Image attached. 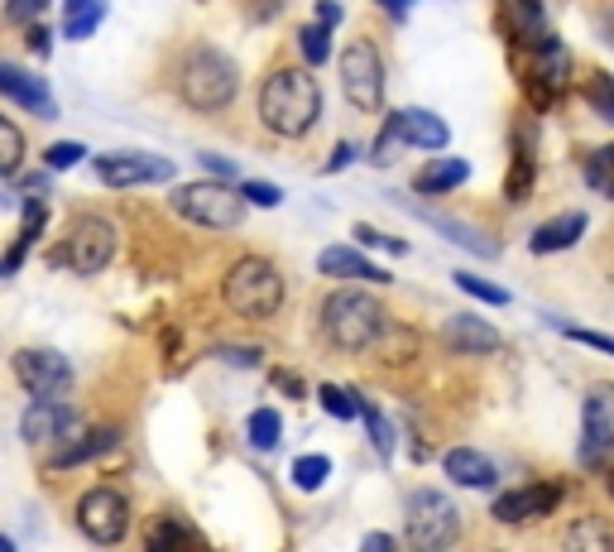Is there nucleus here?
Masks as SVG:
<instances>
[{
  "instance_id": "1",
  "label": "nucleus",
  "mask_w": 614,
  "mask_h": 552,
  "mask_svg": "<svg viewBox=\"0 0 614 552\" xmlns=\"http://www.w3.org/2000/svg\"><path fill=\"white\" fill-rule=\"evenodd\" d=\"M321 115V86L303 68H279L259 82V121L284 140H303Z\"/></svg>"
},
{
  "instance_id": "2",
  "label": "nucleus",
  "mask_w": 614,
  "mask_h": 552,
  "mask_svg": "<svg viewBox=\"0 0 614 552\" xmlns=\"http://www.w3.org/2000/svg\"><path fill=\"white\" fill-rule=\"evenodd\" d=\"M173 86H178V101L193 111H226L241 92V68L231 63L222 49L212 43H197V49L183 53L178 72H173Z\"/></svg>"
},
{
  "instance_id": "3",
  "label": "nucleus",
  "mask_w": 614,
  "mask_h": 552,
  "mask_svg": "<svg viewBox=\"0 0 614 552\" xmlns=\"http://www.w3.org/2000/svg\"><path fill=\"white\" fill-rule=\"evenodd\" d=\"M321 337H327L336 351L360 356L389 337V317L379 308V298L356 294V288H336V294L321 303Z\"/></svg>"
},
{
  "instance_id": "4",
  "label": "nucleus",
  "mask_w": 614,
  "mask_h": 552,
  "mask_svg": "<svg viewBox=\"0 0 614 552\" xmlns=\"http://www.w3.org/2000/svg\"><path fill=\"white\" fill-rule=\"evenodd\" d=\"M222 298L231 303V313L241 317H274L284 308V274L279 265H269V259H236L222 284Z\"/></svg>"
},
{
  "instance_id": "5",
  "label": "nucleus",
  "mask_w": 614,
  "mask_h": 552,
  "mask_svg": "<svg viewBox=\"0 0 614 552\" xmlns=\"http://www.w3.org/2000/svg\"><path fill=\"white\" fill-rule=\"evenodd\" d=\"M245 202L250 197L231 193L222 183H183V187H173L168 207H173V216H183V222H193V226L231 231V226L245 222Z\"/></svg>"
},
{
  "instance_id": "6",
  "label": "nucleus",
  "mask_w": 614,
  "mask_h": 552,
  "mask_svg": "<svg viewBox=\"0 0 614 552\" xmlns=\"http://www.w3.org/2000/svg\"><path fill=\"white\" fill-rule=\"evenodd\" d=\"M403 510H408L403 524H408V543L413 548L437 552V548H451L461 539V510L442 495V490H413Z\"/></svg>"
},
{
  "instance_id": "7",
  "label": "nucleus",
  "mask_w": 614,
  "mask_h": 552,
  "mask_svg": "<svg viewBox=\"0 0 614 552\" xmlns=\"http://www.w3.org/2000/svg\"><path fill=\"white\" fill-rule=\"evenodd\" d=\"M115 226L101 222V216H78L63 236V251H58V265H68L72 274H101L115 259Z\"/></svg>"
},
{
  "instance_id": "8",
  "label": "nucleus",
  "mask_w": 614,
  "mask_h": 552,
  "mask_svg": "<svg viewBox=\"0 0 614 552\" xmlns=\"http://www.w3.org/2000/svg\"><path fill=\"white\" fill-rule=\"evenodd\" d=\"M341 86H346V101L356 111H379V106H385V58H379V49L370 39L346 43Z\"/></svg>"
},
{
  "instance_id": "9",
  "label": "nucleus",
  "mask_w": 614,
  "mask_h": 552,
  "mask_svg": "<svg viewBox=\"0 0 614 552\" xmlns=\"http://www.w3.org/2000/svg\"><path fill=\"white\" fill-rule=\"evenodd\" d=\"M78 529L92 543H121L130 533V500L111 485H96L78 500Z\"/></svg>"
},
{
  "instance_id": "10",
  "label": "nucleus",
  "mask_w": 614,
  "mask_h": 552,
  "mask_svg": "<svg viewBox=\"0 0 614 552\" xmlns=\"http://www.w3.org/2000/svg\"><path fill=\"white\" fill-rule=\"evenodd\" d=\"M614 457V385H591L581 403V461L601 467Z\"/></svg>"
},
{
  "instance_id": "11",
  "label": "nucleus",
  "mask_w": 614,
  "mask_h": 552,
  "mask_svg": "<svg viewBox=\"0 0 614 552\" xmlns=\"http://www.w3.org/2000/svg\"><path fill=\"white\" fill-rule=\"evenodd\" d=\"M14 380L29 395H68L72 366H68V356L49 351V346H24V351H14Z\"/></svg>"
},
{
  "instance_id": "12",
  "label": "nucleus",
  "mask_w": 614,
  "mask_h": 552,
  "mask_svg": "<svg viewBox=\"0 0 614 552\" xmlns=\"http://www.w3.org/2000/svg\"><path fill=\"white\" fill-rule=\"evenodd\" d=\"M72 428H78V409L53 395H34V403H29L20 418V438L29 447H53V442H63Z\"/></svg>"
},
{
  "instance_id": "13",
  "label": "nucleus",
  "mask_w": 614,
  "mask_h": 552,
  "mask_svg": "<svg viewBox=\"0 0 614 552\" xmlns=\"http://www.w3.org/2000/svg\"><path fill=\"white\" fill-rule=\"evenodd\" d=\"M96 178L106 187H140V183H168L173 164L164 154H101Z\"/></svg>"
},
{
  "instance_id": "14",
  "label": "nucleus",
  "mask_w": 614,
  "mask_h": 552,
  "mask_svg": "<svg viewBox=\"0 0 614 552\" xmlns=\"http://www.w3.org/2000/svg\"><path fill=\"white\" fill-rule=\"evenodd\" d=\"M562 504V490L557 485H523V490H504L500 500H494V519L500 524H529V519H543Z\"/></svg>"
},
{
  "instance_id": "15",
  "label": "nucleus",
  "mask_w": 614,
  "mask_h": 552,
  "mask_svg": "<svg viewBox=\"0 0 614 552\" xmlns=\"http://www.w3.org/2000/svg\"><path fill=\"white\" fill-rule=\"evenodd\" d=\"M500 24L514 49H538L548 39V10L543 0H500Z\"/></svg>"
},
{
  "instance_id": "16",
  "label": "nucleus",
  "mask_w": 614,
  "mask_h": 552,
  "mask_svg": "<svg viewBox=\"0 0 614 552\" xmlns=\"http://www.w3.org/2000/svg\"><path fill=\"white\" fill-rule=\"evenodd\" d=\"M566 82H572V58H566V49L557 39H543L533 49V78H529L533 96L543 92V101H552V96L566 92Z\"/></svg>"
},
{
  "instance_id": "17",
  "label": "nucleus",
  "mask_w": 614,
  "mask_h": 552,
  "mask_svg": "<svg viewBox=\"0 0 614 552\" xmlns=\"http://www.w3.org/2000/svg\"><path fill=\"white\" fill-rule=\"evenodd\" d=\"M447 346L451 351H461V356H490V351H500V331H494L490 323H480L475 313H457V317H447Z\"/></svg>"
},
{
  "instance_id": "18",
  "label": "nucleus",
  "mask_w": 614,
  "mask_h": 552,
  "mask_svg": "<svg viewBox=\"0 0 614 552\" xmlns=\"http://www.w3.org/2000/svg\"><path fill=\"white\" fill-rule=\"evenodd\" d=\"M389 125L399 130V135L408 140V150H442V144L451 140V130L442 115H432V111H393L389 115Z\"/></svg>"
},
{
  "instance_id": "19",
  "label": "nucleus",
  "mask_w": 614,
  "mask_h": 552,
  "mask_svg": "<svg viewBox=\"0 0 614 552\" xmlns=\"http://www.w3.org/2000/svg\"><path fill=\"white\" fill-rule=\"evenodd\" d=\"M317 269L327 274V279H365V284H393L385 269L370 265L365 255L356 251H346V245H327V251L317 255Z\"/></svg>"
},
{
  "instance_id": "20",
  "label": "nucleus",
  "mask_w": 614,
  "mask_h": 552,
  "mask_svg": "<svg viewBox=\"0 0 614 552\" xmlns=\"http://www.w3.org/2000/svg\"><path fill=\"white\" fill-rule=\"evenodd\" d=\"M0 86H6L10 101H20V106H29V111H39L43 121H53V115H58L53 96H49V82H43V78H29L24 68L6 63V68H0Z\"/></svg>"
},
{
  "instance_id": "21",
  "label": "nucleus",
  "mask_w": 614,
  "mask_h": 552,
  "mask_svg": "<svg viewBox=\"0 0 614 552\" xmlns=\"http://www.w3.org/2000/svg\"><path fill=\"white\" fill-rule=\"evenodd\" d=\"M442 467H447L451 481H457V485H471V490H490L494 481H500L494 461H490V457H480L475 447H451V452L442 457Z\"/></svg>"
},
{
  "instance_id": "22",
  "label": "nucleus",
  "mask_w": 614,
  "mask_h": 552,
  "mask_svg": "<svg viewBox=\"0 0 614 552\" xmlns=\"http://www.w3.org/2000/svg\"><path fill=\"white\" fill-rule=\"evenodd\" d=\"M586 236V212H562L543 222L533 231V255H557V251H572V245Z\"/></svg>"
},
{
  "instance_id": "23",
  "label": "nucleus",
  "mask_w": 614,
  "mask_h": 552,
  "mask_svg": "<svg viewBox=\"0 0 614 552\" xmlns=\"http://www.w3.org/2000/svg\"><path fill=\"white\" fill-rule=\"evenodd\" d=\"M121 442L111 428H96V432H86V438H72L68 447H58V452L49 457V471H68V467H82V461H92L101 452H111V447Z\"/></svg>"
},
{
  "instance_id": "24",
  "label": "nucleus",
  "mask_w": 614,
  "mask_h": 552,
  "mask_svg": "<svg viewBox=\"0 0 614 552\" xmlns=\"http://www.w3.org/2000/svg\"><path fill=\"white\" fill-rule=\"evenodd\" d=\"M418 216H428V222H432L437 231H442L447 241L465 245V251H471V255H480V259H494V255H500V251H494V245H490V236H480L475 226H465V222H451V216H442V212H428V207H418Z\"/></svg>"
},
{
  "instance_id": "25",
  "label": "nucleus",
  "mask_w": 614,
  "mask_h": 552,
  "mask_svg": "<svg viewBox=\"0 0 614 552\" xmlns=\"http://www.w3.org/2000/svg\"><path fill=\"white\" fill-rule=\"evenodd\" d=\"M465 178H471V164L465 159H437V164H428L418 173V193H451V187H461Z\"/></svg>"
},
{
  "instance_id": "26",
  "label": "nucleus",
  "mask_w": 614,
  "mask_h": 552,
  "mask_svg": "<svg viewBox=\"0 0 614 552\" xmlns=\"http://www.w3.org/2000/svg\"><path fill=\"white\" fill-rule=\"evenodd\" d=\"M101 20H106V0H68L63 6V34L68 39H92Z\"/></svg>"
},
{
  "instance_id": "27",
  "label": "nucleus",
  "mask_w": 614,
  "mask_h": 552,
  "mask_svg": "<svg viewBox=\"0 0 614 552\" xmlns=\"http://www.w3.org/2000/svg\"><path fill=\"white\" fill-rule=\"evenodd\" d=\"M43 222H49V212H43L39 202H29V207H24V226H20V236H14L10 255H6V274H14V269H20V259H24V251H29V245H34V236L43 231Z\"/></svg>"
},
{
  "instance_id": "28",
  "label": "nucleus",
  "mask_w": 614,
  "mask_h": 552,
  "mask_svg": "<svg viewBox=\"0 0 614 552\" xmlns=\"http://www.w3.org/2000/svg\"><path fill=\"white\" fill-rule=\"evenodd\" d=\"M245 432H250V447H259V452H274V447L284 442V418L274 409H255L250 423H245Z\"/></svg>"
},
{
  "instance_id": "29",
  "label": "nucleus",
  "mask_w": 614,
  "mask_h": 552,
  "mask_svg": "<svg viewBox=\"0 0 614 552\" xmlns=\"http://www.w3.org/2000/svg\"><path fill=\"white\" fill-rule=\"evenodd\" d=\"M317 399H321V409H327L331 418H365V399L356 395V389H341V385H321L317 389Z\"/></svg>"
},
{
  "instance_id": "30",
  "label": "nucleus",
  "mask_w": 614,
  "mask_h": 552,
  "mask_svg": "<svg viewBox=\"0 0 614 552\" xmlns=\"http://www.w3.org/2000/svg\"><path fill=\"white\" fill-rule=\"evenodd\" d=\"M187 543H202L193 529L178 524V519H164V524L150 529V552H164V548H187Z\"/></svg>"
},
{
  "instance_id": "31",
  "label": "nucleus",
  "mask_w": 614,
  "mask_h": 552,
  "mask_svg": "<svg viewBox=\"0 0 614 552\" xmlns=\"http://www.w3.org/2000/svg\"><path fill=\"white\" fill-rule=\"evenodd\" d=\"M327 471H331V457H321V452L298 457V461H294V485H298V490H321Z\"/></svg>"
},
{
  "instance_id": "32",
  "label": "nucleus",
  "mask_w": 614,
  "mask_h": 552,
  "mask_svg": "<svg viewBox=\"0 0 614 552\" xmlns=\"http://www.w3.org/2000/svg\"><path fill=\"white\" fill-rule=\"evenodd\" d=\"M533 154H529V144L523 140H514V178H509V197L514 202H523L529 197V187H533Z\"/></svg>"
},
{
  "instance_id": "33",
  "label": "nucleus",
  "mask_w": 614,
  "mask_h": 552,
  "mask_svg": "<svg viewBox=\"0 0 614 552\" xmlns=\"http://www.w3.org/2000/svg\"><path fill=\"white\" fill-rule=\"evenodd\" d=\"M586 101L595 106L601 121L614 125V78H605V72H591V78H586Z\"/></svg>"
},
{
  "instance_id": "34",
  "label": "nucleus",
  "mask_w": 614,
  "mask_h": 552,
  "mask_svg": "<svg viewBox=\"0 0 614 552\" xmlns=\"http://www.w3.org/2000/svg\"><path fill=\"white\" fill-rule=\"evenodd\" d=\"M298 43H303V58H307L313 68H317V63H327V58H331V24H321V20H317V24H307Z\"/></svg>"
},
{
  "instance_id": "35",
  "label": "nucleus",
  "mask_w": 614,
  "mask_h": 552,
  "mask_svg": "<svg viewBox=\"0 0 614 552\" xmlns=\"http://www.w3.org/2000/svg\"><path fill=\"white\" fill-rule=\"evenodd\" d=\"M20 154H24L20 125H14V121H0V168H6V178H14V173H20Z\"/></svg>"
},
{
  "instance_id": "36",
  "label": "nucleus",
  "mask_w": 614,
  "mask_h": 552,
  "mask_svg": "<svg viewBox=\"0 0 614 552\" xmlns=\"http://www.w3.org/2000/svg\"><path fill=\"white\" fill-rule=\"evenodd\" d=\"M451 284H461L471 298H480V303H494V308H504V303H509V294H504V288H500V284H490V279H480V274H461V269H457V279H451Z\"/></svg>"
},
{
  "instance_id": "37",
  "label": "nucleus",
  "mask_w": 614,
  "mask_h": 552,
  "mask_svg": "<svg viewBox=\"0 0 614 552\" xmlns=\"http://www.w3.org/2000/svg\"><path fill=\"white\" fill-rule=\"evenodd\" d=\"M566 543H572V548H610L614 533H610L605 524H595V519H586V524H572V529H566Z\"/></svg>"
},
{
  "instance_id": "38",
  "label": "nucleus",
  "mask_w": 614,
  "mask_h": 552,
  "mask_svg": "<svg viewBox=\"0 0 614 552\" xmlns=\"http://www.w3.org/2000/svg\"><path fill=\"white\" fill-rule=\"evenodd\" d=\"M586 178H591V187H601V193L614 197V144H610V150H595V154H591Z\"/></svg>"
},
{
  "instance_id": "39",
  "label": "nucleus",
  "mask_w": 614,
  "mask_h": 552,
  "mask_svg": "<svg viewBox=\"0 0 614 552\" xmlns=\"http://www.w3.org/2000/svg\"><path fill=\"white\" fill-rule=\"evenodd\" d=\"M365 423H370V442H375V452L379 457H389L393 452V428H389V418L375 409V403H365Z\"/></svg>"
},
{
  "instance_id": "40",
  "label": "nucleus",
  "mask_w": 614,
  "mask_h": 552,
  "mask_svg": "<svg viewBox=\"0 0 614 552\" xmlns=\"http://www.w3.org/2000/svg\"><path fill=\"white\" fill-rule=\"evenodd\" d=\"M552 327L562 331V337H572V341H581V346H595V351H605V356H614V337H601V331H586V327H572V323H557L552 317Z\"/></svg>"
},
{
  "instance_id": "41",
  "label": "nucleus",
  "mask_w": 614,
  "mask_h": 552,
  "mask_svg": "<svg viewBox=\"0 0 614 552\" xmlns=\"http://www.w3.org/2000/svg\"><path fill=\"white\" fill-rule=\"evenodd\" d=\"M43 6H49V0H6V20L14 29H29L43 14Z\"/></svg>"
},
{
  "instance_id": "42",
  "label": "nucleus",
  "mask_w": 614,
  "mask_h": 552,
  "mask_svg": "<svg viewBox=\"0 0 614 552\" xmlns=\"http://www.w3.org/2000/svg\"><path fill=\"white\" fill-rule=\"evenodd\" d=\"M241 193L255 202V207H279L284 202V187H274V183H241Z\"/></svg>"
},
{
  "instance_id": "43",
  "label": "nucleus",
  "mask_w": 614,
  "mask_h": 552,
  "mask_svg": "<svg viewBox=\"0 0 614 552\" xmlns=\"http://www.w3.org/2000/svg\"><path fill=\"white\" fill-rule=\"evenodd\" d=\"M82 159H86L82 144H53V150L43 154V164H49V168H68V164H82Z\"/></svg>"
},
{
  "instance_id": "44",
  "label": "nucleus",
  "mask_w": 614,
  "mask_h": 552,
  "mask_svg": "<svg viewBox=\"0 0 614 552\" xmlns=\"http://www.w3.org/2000/svg\"><path fill=\"white\" fill-rule=\"evenodd\" d=\"M356 241H365V245H385V251H393V255H408V245H403L399 236H385V231H375V226H356Z\"/></svg>"
},
{
  "instance_id": "45",
  "label": "nucleus",
  "mask_w": 614,
  "mask_h": 552,
  "mask_svg": "<svg viewBox=\"0 0 614 552\" xmlns=\"http://www.w3.org/2000/svg\"><path fill=\"white\" fill-rule=\"evenodd\" d=\"M202 168H212L216 178H236V164H231V159H222V154H202Z\"/></svg>"
},
{
  "instance_id": "46",
  "label": "nucleus",
  "mask_w": 614,
  "mask_h": 552,
  "mask_svg": "<svg viewBox=\"0 0 614 552\" xmlns=\"http://www.w3.org/2000/svg\"><path fill=\"white\" fill-rule=\"evenodd\" d=\"M350 159H356V144H336V150H331V164H327V173H341V168L350 164Z\"/></svg>"
},
{
  "instance_id": "47",
  "label": "nucleus",
  "mask_w": 614,
  "mask_h": 552,
  "mask_svg": "<svg viewBox=\"0 0 614 552\" xmlns=\"http://www.w3.org/2000/svg\"><path fill=\"white\" fill-rule=\"evenodd\" d=\"M317 20L336 29V24H341V6H336V0H317Z\"/></svg>"
},
{
  "instance_id": "48",
  "label": "nucleus",
  "mask_w": 614,
  "mask_h": 552,
  "mask_svg": "<svg viewBox=\"0 0 614 552\" xmlns=\"http://www.w3.org/2000/svg\"><path fill=\"white\" fill-rule=\"evenodd\" d=\"M222 360H231V366H259V351H222Z\"/></svg>"
},
{
  "instance_id": "49",
  "label": "nucleus",
  "mask_w": 614,
  "mask_h": 552,
  "mask_svg": "<svg viewBox=\"0 0 614 552\" xmlns=\"http://www.w3.org/2000/svg\"><path fill=\"white\" fill-rule=\"evenodd\" d=\"M365 548H370V552H389L393 539H389V533H365Z\"/></svg>"
},
{
  "instance_id": "50",
  "label": "nucleus",
  "mask_w": 614,
  "mask_h": 552,
  "mask_svg": "<svg viewBox=\"0 0 614 552\" xmlns=\"http://www.w3.org/2000/svg\"><path fill=\"white\" fill-rule=\"evenodd\" d=\"M595 29H601V39L614 43V10H601V20H595Z\"/></svg>"
},
{
  "instance_id": "51",
  "label": "nucleus",
  "mask_w": 614,
  "mask_h": 552,
  "mask_svg": "<svg viewBox=\"0 0 614 552\" xmlns=\"http://www.w3.org/2000/svg\"><path fill=\"white\" fill-rule=\"evenodd\" d=\"M274 385H279V389H288V395H303V385L294 380V375H284V370H274Z\"/></svg>"
},
{
  "instance_id": "52",
  "label": "nucleus",
  "mask_w": 614,
  "mask_h": 552,
  "mask_svg": "<svg viewBox=\"0 0 614 552\" xmlns=\"http://www.w3.org/2000/svg\"><path fill=\"white\" fill-rule=\"evenodd\" d=\"M49 39H53L49 29H29V49H39V53H43V49H49Z\"/></svg>"
},
{
  "instance_id": "53",
  "label": "nucleus",
  "mask_w": 614,
  "mask_h": 552,
  "mask_svg": "<svg viewBox=\"0 0 614 552\" xmlns=\"http://www.w3.org/2000/svg\"><path fill=\"white\" fill-rule=\"evenodd\" d=\"M379 6H385V10L393 14V20H403V14H408V6H413V0H379Z\"/></svg>"
},
{
  "instance_id": "54",
  "label": "nucleus",
  "mask_w": 614,
  "mask_h": 552,
  "mask_svg": "<svg viewBox=\"0 0 614 552\" xmlns=\"http://www.w3.org/2000/svg\"><path fill=\"white\" fill-rule=\"evenodd\" d=\"M610 495H614V476H610Z\"/></svg>"
}]
</instances>
